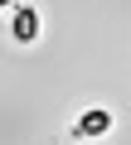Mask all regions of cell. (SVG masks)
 Instances as JSON below:
<instances>
[{"label": "cell", "instance_id": "cell-1", "mask_svg": "<svg viewBox=\"0 0 131 145\" xmlns=\"http://www.w3.org/2000/svg\"><path fill=\"white\" fill-rule=\"evenodd\" d=\"M10 39H15V44H34V39H39V10H34V5H15Z\"/></svg>", "mask_w": 131, "mask_h": 145}, {"label": "cell", "instance_id": "cell-2", "mask_svg": "<svg viewBox=\"0 0 131 145\" xmlns=\"http://www.w3.org/2000/svg\"><path fill=\"white\" fill-rule=\"evenodd\" d=\"M112 131V111L107 106H92V111H83L78 121H73V135L78 140H88V135H107Z\"/></svg>", "mask_w": 131, "mask_h": 145}, {"label": "cell", "instance_id": "cell-3", "mask_svg": "<svg viewBox=\"0 0 131 145\" xmlns=\"http://www.w3.org/2000/svg\"><path fill=\"white\" fill-rule=\"evenodd\" d=\"M10 5H15V0H0V10H10Z\"/></svg>", "mask_w": 131, "mask_h": 145}]
</instances>
